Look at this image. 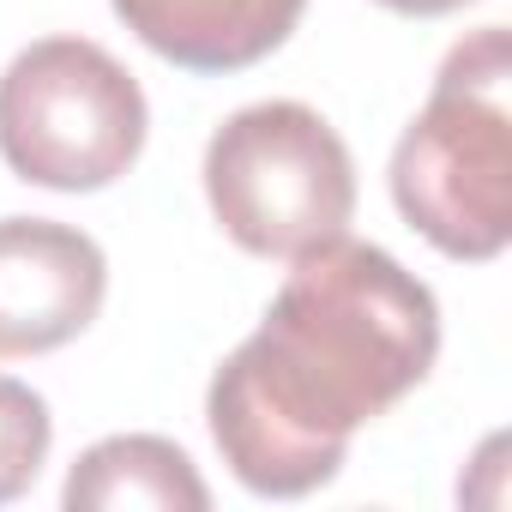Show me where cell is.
Listing matches in <instances>:
<instances>
[{"label": "cell", "mask_w": 512, "mask_h": 512, "mask_svg": "<svg viewBox=\"0 0 512 512\" xmlns=\"http://www.w3.org/2000/svg\"><path fill=\"white\" fill-rule=\"evenodd\" d=\"M205 199L253 260H302L356 217V163L308 103H247L205 145Z\"/></svg>", "instance_id": "3957f363"}, {"label": "cell", "mask_w": 512, "mask_h": 512, "mask_svg": "<svg viewBox=\"0 0 512 512\" xmlns=\"http://www.w3.org/2000/svg\"><path fill=\"white\" fill-rule=\"evenodd\" d=\"M386 13H404V19H440V13H458L470 0H380Z\"/></svg>", "instance_id": "9c48e42d"}, {"label": "cell", "mask_w": 512, "mask_h": 512, "mask_svg": "<svg viewBox=\"0 0 512 512\" xmlns=\"http://www.w3.org/2000/svg\"><path fill=\"white\" fill-rule=\"evenodd\" d=\"M109 296L103 247L55 217H0V362L73 344Z\"/></svg>", "instance_id": "5b68a950"}, {"label": "cell", "mask_w": 512, "mask_h": 512, "mask_svg": "<svg viewBox=\"0 0 512 512\" xmlns=\"http://www.w3.org/2000/svg\"><path fill=\"white\" fill-rule=\"evenodd\" d=\"M49 440H55V422H49V404L25 386V380H7L0 374V506L19 500L43 458H49Z\"/></svg>", "instance_id": "ba28073f"}, {"label": "cell", "mask_w": 512, "mask_h": 512, "mask_svg": "<svg viewBox=\"0 0 512 512\" xmlns=\"http://www.w3.org/2000/svg\"><path fill=\"white\" fill-rule=\"evenodd\" d=\"M512 43L506 25L470 31L422 115L392 151V199L446 260H494L512 241Z\"/></svg>", "instance_id": "7a4b0ae2"}, {"label": "cell", "mask_w": 512, "mask_h": 512, "mask_svg": "<svg viewBox=\"0 0 512 512\" xmlns=\"http://www.w3.org/2000/svg\"><path fill=\"white\" fill-rule=\"evenodd\" d=\"M145 91L91 37H43L0 73V157L31 187L97 193L145 151Z\"/></svg>", "instance_id": "277c9868"}, {"label": "cell", "mask_w": 512, "mask_h": 512, "mask_svg": "<svg viewBox=\"0 0 512 512\" xmlns=\"http://www.w3.org/2000/svg\"><path fill=\"white\" fill-rule=\"evenodd\" d=\"M434 356V290L386 247L338 235L302 253L260 332L223 356L205 422L241 488L296 500L344 470L350 434L416 392Z\"/></svg>", "instance_id": "6da1fadb"}, {"label": "cell", "mask_w": 512, "mask_h": 512, "mask_svg": "<svg viewBox=\"0 0 512 512\" xmlns=\"http://www.w3.org/2000/svg\"><path fill=\"white\" fill-rule=\"evenodd\" d=\"M67 512H121V506H151V512H205L211 488L199 482L193 458L163 440V434H115L97 440L67 488H61Z\"/></svg>", "instance_id": "52a82bcc"}, {"label": "cell", "mask_w": 512, "mask_h": 512, "mask_svg": "<svg viewBox=\"0 0 512 512\" xmlns=\"http://www.w3.org/2000/svg\"><path fill=\"white\" fill-rule=\"evenodd\" d=\"M115 19L187 73H241L290 43L308 0H109Z\"/></svg>", "instance_id": "8992f818"}]
</instances>
